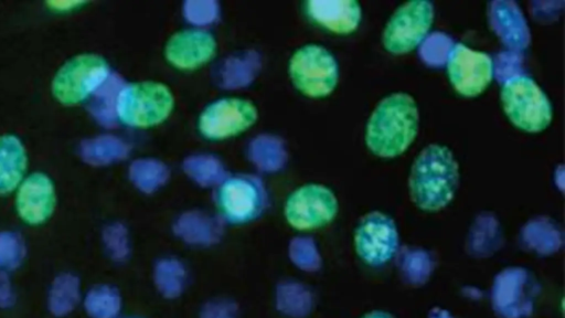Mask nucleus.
<instances>
[{
    "label": "nucleus",
    "instance_id": "1",
    "mask_svg": "<svg viewBox=\"0 0 565 318\" xmlns=\"http://www.w3.org/2000/svg\"><path fill=\"white\" fill-rule=\"evenodd\" d=\"M419 127V110L414 97L404 92L383 97L365 126L369 150L382 158L402 155L412 145Z\"/></svg>",
    "mask_w": 565,
    "mask_h": 318
},
{
    "label": "nucleus",
    "instance_id": "2",
    "mask_svg": "<svg viewBox=\"0 0 565 318\" xmlns=\"http://www.w3.org/2000/svg\"><path fill=\"white\" fill-rule=\"evenodd\" d=\"M459 163L452 151L440 144H429L414 159L408 190L413 203L423 211L447 206L459 186Z\"/></svg>",
    "mask_w": 565,
    "mask_h": 318
},
{
    "label": "nucleus",
    "instance_id": "3",
    "mask_svg": "<svg viewBox=\"0 0 565 318\" xmlns=\"http://www.w3.org/2000/svg\"><path fill=\"white\" fill-rule=\"evenodd\" d=\"M174 95L164 83L145 80L126 84L118 92L114 109L125 126L148 129L164 123L174 109Z\"/></svg>",
    "mask_w": 565,
    "mask_h": 318
},
{
    "label": "nucleus",
    "instance_id": "4",
    "mask_svg": "<svg viewBox=\"0 0 565 318\" xmlns=\"http://www.w3.org/2000/svg\"><path fill=\"white\" fill-rule=\"evenodd\" d=\"M500 100L509 120L524 131L540 132L552 121L553 107L548 96L527 75L507 78L500 89Z\"/></svg>",
    "mask_w": 565,
    "mask_h": 318
},
{
    "label": "nucleus",
    "instance_id": "5",
    "mask_svg": "<svg viewBox=\"0 0 565 318\" xmlns=\"http://www.w3.org/2000/svg\"><path fill=\"white\" fill-rule=\"evenodd\" d=\"M107 60L96 53H82L67 60L55 73L51 91L66 106L77 105L95 95L109 80Z\"/></svg>",
    "mask_w": 565,
    "mask_h": 318
},
{
    "label": "nucleus",
    "instance_id": "6",
    "mask_svg": "<svg viewBox=\"0 0 565 318\" xmlns=\"http://www.w3.org/2000/svg\"><path fill=\"white\" fill-rule=\"evenodd\" d=\"M288 74L294 87L309 98H323L338 85L339 65L323 45L307 43L290 56Z\"/></svg>",
    "mask_w": 565,
    "mask_h": 318
},
{
    "label": "nucleus",
    "instance_id": "7",
    "mask_svg": "<svg viewBox=\"0 0 565 318\" xmlns=\"http://www.w3.org/2000/svg\"><path fill=\"white\" fill-rule=\"evenodd\" d=\"M267 192L262 180L250 174H232L217 186L215 205L230 224L243 225L258 219L267 206Z\"/></svg>",
    "mask_w": 565,
    "mask_h": 318
},
{
    "label": "nucleus",
    "instance_id": "8",
    "mask_svg": "<svg viewBox=\"0 0 565 318\" xmlns=\"http://www.w3.org/2000/svg\"><path fill=\"white\" fill-rule=\"evenodd\" d=\"M258 119V108L250 99L226 96L209 103L196 121L199 134L206 140L221 141L242 135Z\"/></svg>",
    "mask_w": 565,
    "mask_h": 318
},
{
    "label": "nucleus",
    "instance_id": "9",
    "mask_svg": "<svg viewBox=\"0 0 565 318\" xmlns=\"http://www.w3.org/2000/svg\"><path fill=\"white\" fill-rule=\"evenodd\" d=\"M434 21V4L428 0H409L402 3L388 18L382 43L392 54L413 51L426 38Z\"/></svg>",
    "mask_w": 565,
    "mask_h": 318
},
{
    "label": "nucleus",
    "instance_id": "10",
    "mask_svg": "<svg viewBox=\"0 0 565 318\" xmlns=\"http://www.w3.org/2000/svg\"><path fill=\"white\" fill-rule=\"evenodd\" d=\"M339 209L334 192L321 183H306L295 189L286 199L284 216L297 231H311L326 226Z\"/></svg>",
    "mask_w": 565,
    "mask_h": 318
},
{
    "label": "nucleus",
    "instance_id": "11",
    "mask_svg": "<svg viewBox=\"0 0 565 318\" xmlns=\"http://www.w3.org/2000/svg\"><path fill=\"white\" fill-rule=\"evenodd\" d=\"M539 286L524 267L510 266L499 272L491 287V305L501 318H525L534 309Z\"/></svg>",
    "mask_w": 565,
    "mask_h": 318
},
{
    "label": "nucleus",
    "instance_id": "12",
    "mask_svg": "<svg viewBox=\"0 0 565 318\" xmlns=\"http://www.w3.org/2000/svg\"><path fill=\"white\" fill-rule=\"evenodd\" d=\"M399 235L395 221L382 211L364 214L354 231V248L371 266L388 262L397 252Z\"/></svg>",
    "mask_w": 565,
    "mask_h": 318
},
{
    "label": "nucleus",
    "instance_id": "13",
    "mask_svg": "<svg viewBox=\"0 0 565 318\" xmlns=\"http://www.w3.org/2000/svg\"><path fill=\"white\" fill-rule=\"evenodd\" d=\"M446 65L452 87L466 97H475L484 92L494 73L493 60L488 53L463 43L452 45Z\"/></svg>",
    "mask_w": 565,
    "mask_h": 318
},
{
    "label": "nucleus",
    "instance_id": "14",
    "mask_svg": "<svg viewBox=\"0 0 565 318\" xmlns=\"http://www.w3.org/2000/svg\"><path fill=\"white\" fill-rule=\"evenodd\" d=\"M217 52L215 36L205 29L190 28L174 32L164 44L168 64L179 71H195L210 63Z\"/></svg>",
    "mask_w": 565,
    "mask_h": 318
},
{
    "label": "nucleus",
    "instance_id": "15",
    "mask_svg": "<svg viewBox=\"0 0 565 318\" xmlns=\"http://www.w3.org/2000/svg\"><path fill=\"white\" fill-rule=\"evenodd\" d=\"M55 203L54 183L44 172L29 174L17 188V212L28 224L44 223L52 215Z\"/></svg>",
    "mask_w": 565,
    "mask_h": 318
},
{
    "label": "nucleus",
    "instance_id": "16",
    "mask_svg": "<svg viewBox=\"0 0 565 318\" xmlns=\"http://www.w3.org/2000/svg\"><path fill=\"white\" fill-rule=\"evenodd\" d=\"M306 17L316 25L334 34H349L361 22L362 9L355 0H308Z\"/></svg>",
    "mask_w": 565,
    "mask_h": 318
},
{
    "label": "nucleus",
    "instance_id": "17",
    "mask_svg": "<svg viewBox=\"0 0 565 318\" xmlns=\"http://www.w3.org/2000/svg\"><path fill=\"white\" fill-rule=\"evenodd\" d=\"M488 20L492 31L510 50L518 52L527 47L531 33L516 2L495 0L488 4Z\"/></svg>",
    "mask_w": 565,
    "mask_h": 318
},
{
    "label": "nucleus",
    "instance_id": "18",
    "mask_svg": "<svg viewBox=\"0 0 565 318\" xmlns=\"http://www.w3.org/2000/svg\"><path fill=\"white\" fill-rule=\"evenodd\" d=\"M28 155L22 140L13 134L0 136V195L15 190L25 177Z\"/></svg>",
    "mask_w": 565,
    "mask_h": 318
},
{
    "label": "nucleus",
    "instance_id": "19",
    "mask_svg": "<svg viewBox=\"0 0 565 318\" xmlns=\"http://www.w3.org/2000/svg\"><path fill=\"white\" fill-rule=\"evenodd\" d=\"M313 295L302 283L281 282L275 292V305L279 312L289 318H305L313 309Z\"/></svg>",
    "mask_w": 565,
    "mask_h": 318
},
{
    "label": "nucleus",
    "instance_id": "20",
    "mask_svg": "<svg viewBox=\"0 0 565 318\" xmlns=\"http://www.w3.org/2000/svg\"><path fill=\"white\" fill-rule=\"evenodd\" d=\"M501 241V229L495 216L482 213L470 229L467 248L476 257H488L499 250Z\"/></svg>",
    "mask_w": 565,
    "mask_h": 318
},
{
    "label": "nucleus",
    "instance_id": "21",
    "mask_svg": "<svg viewBox=\"0 0 565 318\" xmlns=\"http://www.w3.org/2000/svg\"><path fill=\"white\" fill-rule=\"evenodd\" d=\"M524 244L541 255H550L562 246L559 227L547 218H536L529 221L521 233Z\"/></svg>",
    "mask_w": 565,
    "mask_h": 318
},
{
    "label": "nucleus",
    "instance_id": "22",
    "mask_svg": "<svg viewBox=\"0 0 565 318\" xmlns=\"http://www.w3.org/2000/svg\"><path fill=\"white\" fill-rule=\"evenodd\" d=\"M398 269L405 283L422 286L433 274L434 261L431 255L423 248H406L399 254Z\"/></svg>",
    "mask_w": 565,
    "mask_h": 318
},
{
    "label": "nucleus",
    "instance_id": "23",
    "mask_svg": "<svg viewBox=\"0 0 565 318\" xmlns=\"http://www.w3.org/2000/svg\"><path fill=\"white\" fill-rule=\"evenodd\" d=\"M79 300V280L72 274L57 276L50 289L49 308L57 317L70 314Z\"/></svg>",
    "mask_w": 565,
    "mask_h": 318
},
{
    "label": "nucleus",
    "instance_id": "24",
    "mask_svg": "<svg viewBox=\"0 0 565 318\" xmlns=\"http://www.w3.org/2000/svg\"><path fill=\"white\" fill-rule=\"evenodd\" d=\"M188 274L177 261H161L153 272V283L158 292L167 299L180 297L185 288Z\"/></svg>",
    "mask_w": 565,
    "mask_h": 318
},
{
    "label": "nucleus",
    "instance_id": "25",
    "mask_svg": "<svg viewBox=\"0 0 565 318\" xmlns=\"http://www.w3.org/2000/svg\"><path fill=\"white\" fill-rule=\"evenodd\" d=\"M85 309L90 318H117L121 309V297L117 288L102 284L86 295Z\"/></svg>",
    "mask_w": 565,
    "mask_h": 318
},
{
    "label": "nucleus",
    "instance_id": "26",
    "mask_svg": "<svg viewBox=\"0 0 565 318\" xmlns=\"http://www.w3.org/2000/svg\"><path fill=\"white\" fill-rule=\"evenodd\" d=\"M451 44L452 40L447 34L435 32L423 40L419 53L427 64L438 66L446 63Z\"/></svg>",
    "mask_w": 565,
    "mask_h": 318
},
{
    "label": "nucleus",
    "instance_id": "27",
    "mask_svg": "<svg viewBox=\"0 0 565 318\" xmlns=\"http://www.w3.org/2000/svg\"><path fill=\"white\" fill-rule=\"evenodd\" d=\"M24 255V243L19 234L13 232L0 233V268H17L23 261Z\"/></svg>",
    "mask_w": 565,
    "mask_h": 318
},
{
    "label": "nucleus",
    "instance_id": "28",
    "mask_svg": "<svg viewBox=\"0 0 565 318\" xmlns=\"http://www.w3.org/2000/svg\"><path fill=\"white\" fill-rule=\"evenodd\" d=\"M291 259L296 266L307 272H316L321 267V258L312 242L301 241L295 244Z\"/></svg>",
    "mask_w": 565,
    "mask_h": 318
},
{
    "label": "nucleus",
    "instance_id": "29",
    "mask_svg": "<svg viewBox=\"0 0 565 318\" xmlns=\"http://www.w3.org/2000/svg\"><path fill=\"white\" fill-rule=\"evenodd\" d=\"M199 318H238V306L225 298L209 300L202 306Z\"/></svg>",
    "mask_w": 565,
    "mask_h": 318
},
{
    "label": "nucleus",
    "instance_id": "30",
    "mask_svg": "<svg viewBox=\"0 0 565 318\" xmlns=\"http://www.w3.org/2000/svg\"><path fill=\"white\" fill-rule=\"evenodd\" d=\"M14 303V294L6 274H0V307H10Z\"/></svg>",
    "mask_w": 565,
    "mask_h": 318
},
{
    "label": "nucleus",
    "instance_id": "31",
    "mask_svg": "<svg viewBox=\"0 0 565 318\" xmlns=\"http://www.w3.org/2000/svg\"><path fill=\"white\" fill-rule=\"evenodd\" d=\"M81 1H57V2H49L56 10H70L76 8L77 6L83 4Z\"/></svg>",
    "mask_w": 565,
    "mask_h": 318
},
{
    "label": "nucleus",
    "instance_id": "32",
    "mask_svg": "<svg viewBox=\"0 0 565 318\" xmlns=\"http://www.w3.org/2000/svg\"><path fill=\"white\" fill-rule=\"evenodd\" d=\"M428 318H454V316L447 309L434 307L430 309Z\"/></svg>",
    "mask_w": 565,
    "mask_h": 318
},
{
    "label": "nucleus",
    "instance_id": "33",
    "mask_svg": "<svg viewBox=\"0 0 565 318\" xmlns=\"http://www.w3.org/2000/svg\"><path fill=\"white\" fill-rule=\"evenodd\" d=\"M362 318H394L391 314L383 310H372L366 312Z\"/></svg>",
    "mask_w": 565,
    "mask_h": 318
}]
</instances>
